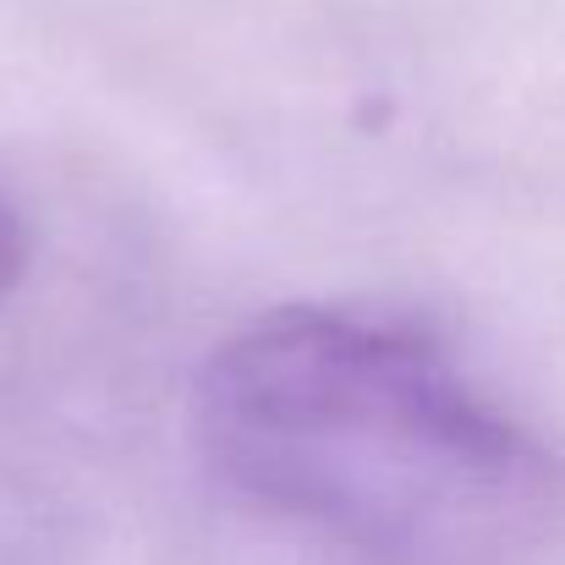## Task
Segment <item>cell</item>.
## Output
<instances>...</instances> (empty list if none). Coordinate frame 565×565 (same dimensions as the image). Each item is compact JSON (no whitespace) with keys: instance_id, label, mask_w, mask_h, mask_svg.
<instances>
[{"instance_id":"obj_2","label":"cell","mask_w":565,"mask_h":565,"mask_svg":"<svg viewBox=\"0 0 565 565\" xmlns=\"http://www.w3.org/2000/svg\"><path fill=\"white\" fill-rule=\"evenodd\" d=\"M22 264H28V236H22L17 209L0 198V302H6V297H11V286L22 280Z\"/></svg>"},{"instance_id":"obj_1","label":"cell","mask_w":565,"mask_h":565,"mask_svg":"<svg viewBox=\"0 0 565 565\" xmlns=\"http://www.w3.org/2000/svg\"><path fill=\"white\" fill-rule=\"evenodd\" d=\"M209 472L369 565H500L561 505V461L428 335L275 308L192 379Z\"/></svg>"}]
</instances>
